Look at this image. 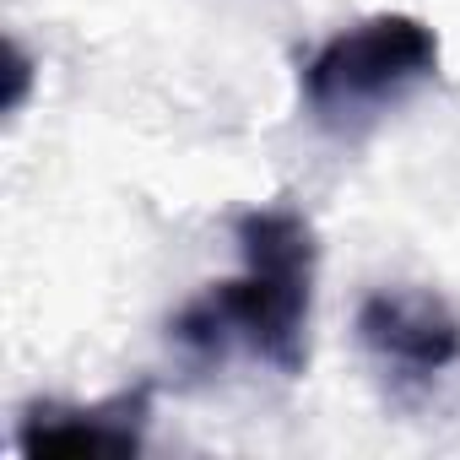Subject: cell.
I'll list each match as a JSON object with an SVG mask.
<instances>
[{
	"mask_svg": "<svg viewBox=\"0 0 460 460\" xmlns=\"http://www.w3.org/2000/svg\"><path fill=\"white\" fill-rule=\"evenodd\" d=\"M239 277L217 282L173 314V341L206 363L250 352L277 374H304L314 314V227L293 206H255L239 217Z\"/></svg>",
	"mask_w": 460,
	"mask_h": 460,
	"instance_id": "obj_1",
	"label": "cell"
},
{
	"mask_svg": "<svg viewBox=\"0 0 460 460\" xmlns=\"http://www.w3.org/2000/svg\"><path fill=\"white\" fill-rule=\"evenodd\" d=\"M438 71V39L406 12L363 17L304 60V109L331 136H363Z\"/></svg>",
	"mask_w": 460,
	"mask_h": 460,
	"instance_id": "obj_2",
	"label": "cell"
},
{
	"mask_svg": "<svg viewBox=\"0 0 460 460\" xmlns=\"http://www.w3.org/2000/svg\"><path fill=\"white\" fill-rule=\"evenodd\" d=\"M358 341L395 379H433L460 363V320L444 298L422 288L368 293L358 309Z\"/></svg>",
	"mask_w": 460,
	"mask_h": 460,
	"instance_id": "obj_3",
	"label": "cell"
},
{
	"mask_svg": "<svg viewBox=\"0 0 460 460\" xmlns=\"http://www.w3.org/2000/svg\"><path fill=\"white\" fill-rule=\"evenodd\" d=\"M146 390H125L103 406H33L22 417V455H130L141 449Z\"/></svg>",
	"mask_w": 460,
	"mask_h": 460,
	"instance_id": "obj_4",
	"label": "cell"
}]
</instances>
